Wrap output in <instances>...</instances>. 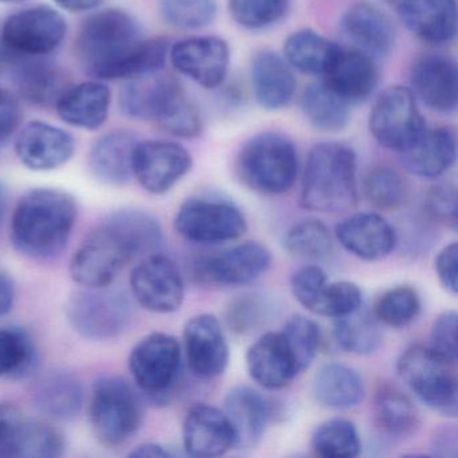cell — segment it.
Returning a JSON list of instances; mask_svg holds the SVG:
<instances>
[{"mask_svg": "<svg viewBox=\"0 0 458 458\" xmlns=\"http://www.w3.org/2000/svg\"><path fill=\"white\" fill-rule=\"evenodd\" d=\"M28 420L12 403H0V457H18Z\"/></svg>", "mask_w": 458, "mask_h": 458, "instance_id": "cell-52", "label": "cell"}, {"mask_svg": "<svg viewBox=\"0 0 458 458\" xmlns=\"http://www.w3.org/2000/svg\"><path fill=\"white\" fill-rule=\"evenodd\" d=\"M111 90L98 81L68 88L57 101L58 116L72 127L95 131L108 119Z\"/></svg>", "mask_w": 458, "mask_h": 458, "instance_id": "cell-33", "label": "cell"}, {"mask_svg": "<svg viewBox=\"0 0 458 458\" xmlns=\"http://www.w3.org/2000/svg\"><path fill=\"white\" fill-rule=\"evenodd\" d=\"M61 9L71 13L90 12L103 4V0H55Z\"/></svg>", "mask_w": 458, "mask_h": 458, "instance_id": "cell-61", "label": "cell"}, {"mask_svg": "<svg viewBox=\"0 0 458 458\" xmlns=\"http://www.w3.org/2000/svg\"><path fill=\"white\" fill-rule=\"evenodd\" d=\"M281 334L293 355L297 369L301 374L318 355L321 343L320 328L307 316L294 315L286 321Z\"/></svg>", "mask_w": 458, "mask_h": 458, "instance_id": "cell-45", "label": "cell"}, {"mask_svg": "<svg viewBox=\"0 0 458 458\" xmlns=\"http://www.w3.org/2000/svg\"><path fill=\"white\" fill-rule=\"evenodd\" d=\"M76 151L73 136L47 123H29L15 141L23 165L33 171H52L65 165Z\"/></svg>", "mask_w": 458, "mask_h": 458, "instance_id": "cell-20", "label": "cell"}, {"mask_svg": "<svg viewBox=\"0 0 458 458\" xmlns=\"http://www.w3.org/2000/svg\"><path fill=\"white\" fill-rule=\"evenodd\" d=\"M192 167L191 154L181 144L148 140L136 144L133 176L149 194L170 191Z\"/></svg>", "mask_w": 458, "mask_h": 458, "instance_id": "cell-14", "label": "cell"}, {"mask_svg": "<svg viewBox=\"0 0 458 458\" xmlns=\"http://www.w3.org/2000/svg\"><path fill=\"white\" fill-rule=\"evenodd\" d=\"M68 26L60 13L49 6L30 7L4 22V45L7 52L28 57H45L65 38Z\"/></svg>", "mask_w": 458, "mask_h": 458, "instance_id": "cell-12", "label": "cell"}, {"mask_svg": "<svg viewBox=\"0 0 458 458\" xmlns=\"http://www.w3.org/2000/svg\"><path fill=\"white\" fill-rule=\"evenodd\" d=\"M224 411L235 434V447L254 449L272 420L273 404L256 388L238 385L225 396Z\"/></svg>", "mask_w": 458, "mask_h": 458, "instance_id": "cell-24", "label": "cell"}, {"mask_svg": "<svg viewBox=\"0 0 458 458\" xmlns=\"http://www.w3.org/2000/svg\"><path fill=\"white\" fill-rule=\"evenodd\" d=\"M250 77L257 103L269 111L288 106L296 92L291 66L272 50H262L254 55Z\"/></svg>", "mask_w": 458, "mask_h": 458, "instance_id": "cell-29", "label": "cell"}, {"mask_svg": "<svg viewBox=\"0 0 458 458\" xmlns=\"http://www.w3.org/2000/svg\"><path fill=\"white\" fill-rule=\"evenodd\" d=\"M165 132L176 138L192 139L202 133V117L197 106L184 95L159 122Z\"/></svg>", "mask_w": 458, "mask_h": 458, "instance_id": "cell-51", "label": "cell"}, {"mask_svg": "<svg viewBox=\"0 0 458 458\" xmlns=\"http://www.w3.org/2000/svg\"><path fill=\"white\" fill-rule=\"evenodd\" d=\"M241 182L259 194L289 191L299 173V157L293 141L283 133L262 132L246 141L235 163Z\"/></svg>", "mask_w": 458, "mask_h": 458, "instance_id": "cell-4", "label": "cell"}, {"mask_svg": "<svg viewBox=\"0 0 458 458\" xmlns=\"http://www.w3.org/2000/svg\"><path fill=\"white\" fill-rule=\"evenodd\" d=\"M289 0H229L233 20L249 30H261L280 22L289 10Z\"/></svg>", "mask_w": 458, "mask_h": 458, "instance_id": "cell-48", "label": "cell"}, {"mask_svg": "<svg viewBox=\"0 0 458 458\" xmlns=\"http://www.w3.org/2000/svg\"><path fill=\"white\" fill-rule=\"evenodd\" d=\"M175 229L181 237L200 245L237 241L248 232L242 211L226 200L190 198L175 216Z\"/></svg>", "mask_w": 458, "mask_h": 458, "instance_id": "cell-10", "label": "cell"}, {"mask_svg": "<svg viewBox=\"0 0 458 458\" xmlns=\"http://www.w3.org/2000/svg\"><path fill=\"white\" fill-rule=\"evenodd\" d=\"M369 132L375 140L391 151L403 154L426 131L414 93L403 87H390L380 93L372 106Z\"/></svg>", "mask_w": 458, "mask_h": 458, "instance_id": "cell-8", "label": "cell"}, {"mask_svg": "<svg viewBox=\"0 0 458 458\" xmlns=\"http://www.w3.org/2000/svg\"><path fill=\"white\" fill-rule=\"evenodd\" d=\"M426 208L434 219L457 229V191L450 183L437 184L426 195Z\"/></svg>", "mask_w": 458, "mask_h": 458, "instance_id": "cell-54", "label": "cell"}, {"mask_svg": "<svg viewBox=\"0 0 458 458\" xmlns=\"http://www.w3.org/2000/svg\"><path fill=\"white\" fill-rule=\"evenodd\" d=\"M315 401L327 409H352L364 396V383L352 367L329 363L321 367L313 377Z\"/></svg>", "mask_w": 458, "mask_h": 458, "instance_id": "cell-34", "label": "cell"}, {"mask_svg": "<svg viewBox=\"0 0 458 458\" xmlns=\"http://www.w3.org/2000/svg\"><path fill=\"white\" fill-rule=\"evenodd\" d=\"M363 191L369 202L380 211L399 210L409 197L406 179L388 165H377L367 173Z\"/></svg>", "mask_w": 458, "mask_h": 458, "instance_id": "cell-41", "label": "cell"}, {"mask_svg": "<svg viewBox=\"0 0 458 458\" xmlns=\"http://www.w3.org/2000/svg\"><path fill=\"white\" fill-rule=\"evenodd\" d=\"M342 31L358 50L371 57H386L395 45L393 22L377 4L360 0L343 15Z\"/></svg>", "mask_w": 458, "mask_h": 458, "instance_id": "cell-28", "label": "cell"}, {"mask_svg": "<svg viewBox=\"0 0 458 458\" xmlns=\"http://www.w3.org/2000/svg\"><path fill=\"white\" fill-rule=\"evenodd\" d=\"M74 331L90 340L114 339L131 320V305L122 291L103 286L77 292L66 305Z\"/></svg>", "mask_w": 458, "mask_h": 458, "instance_id": "cell-9", "label": "cell"}, {"mask_svg": "<svg viewBox=\"0 0 458 458\" xmlns=\"http://www.w3.org/2000/svg\"><path fill=\"white\" fill-rule=\"evenodd\" d=\"M38 353L28 332L0 328V377L22 379L36 369Z\"/></svg>", "mask_w": 458, "mask_h": 458, "instance_id": "cell-39", "label": "cell"}, {"mask_svg": "<svg viewBox=\"0 0 458 458\" xmlns=\"http://www.w3.org/2000/svg\"><path fill=\"white\" fill-rule=\"evenodd\" d=\"M131 289L136 301L154 313H173L183 304L184 283L178 265L160 253L149 254L132 270Z\"/></svg>", "mask_w": 458, "mask_h": 458, "instance_id": "cell-13", "label": "cell"}, {"mask_svg": "<svg viewBox=\"0 0 458 458\" xmlns=\"http://www.w3.org/2000/svg\"><path fill=\"white\" fill-rule=\"evenodd\" d=\"M128 366L139 390L154 399L165 398L181 375V344L171 335L149 334L133 347Z\"/></svg>", "mask_w": 458, "mask_h": 458, "instance_id": "cell-11", "label": "cell"}, {"mask_svg": "<svg viewBox=\"0 0 458 458\" xmlns=\"http://www.w3.org/2000/svg\"><path fill=\"white\" fill-rule=\"evenodd\" d=\"M130 455H132V457H171L174 453L163 445L149 442V444L136 447L133 452L130 453Z\"/></svg>", "mask_w": 458, "mask_h": 458, "instance_id": "cell-60", "label": "cell"}, {"mask_svg": "<svg viewBox=\"0 0 458 458\" xmlns=\"http://www.w3.org/2000/svg\"><path fill=\"white\" fill-rule=\"evenodd\" d=\"M22 119L20 103L10 90L0 87V147L10 140Z\"/></svg>", "mask_w": 458, "mask_h": 458, "instance_id": "cell-56", "label": "cell"}, {"mask_svg": "<svg viewBox=\"0 0 458 458\" xmlns=\"http://www.w3.org/2000/svg\"><path fill=\"white\" fill-rule=\"evenodd\" d=\"M394 9L407 30L420 41L449 44L457 34L455 0H401Z\"/></svg>", "mask_w": 458, "mask_h": 458, "instance_id": "cell-26", "label": "cell"}, {"mask_svg": "<svg viewBox=\"0 0 458 458\" xmlns=\"http://www.w3.org/2000/svg\"><path fill=\"white\" fill-rule=\"evenodd\" d=\"M190 369L202 379H214L226 371L230 348L221 321L211 313L190 318L183 331Z\"/></svg>", "mask_w": 458, "mask_h": 458, "instance_id": "cell-15", "label": "cell"}, {"mask_svg": "<svg viewBox=\"0 0 458 458\" xmlns=\"http://www.w3.org/2000/svg\"><path fill=\"white\" fill-rule=\"evenodd\" d=\"M327 280L326 272L321 267H305L297 270L292 277L291 289L293 293L294 299L302 305V307L310 310L312 305L313 300L318 296V292L321 291Z\"/></svg>", "mask_w": 458, "mask_h": 458, "instance_id": "cell-55", "label": "cell"}, {"mask_svg": "<svg viewBox=\"0 0 458 458\" xmlns=\"http://www.w3.org/2000/svg\"><path fill=\"white\" fill-rule=\"evenodd\" d=\"M284 249L291 256L304 259H321L334 249L328 227L318 219L293 225L284 235Z\"/></svg>", "mask_w": 458, "mask_h": 458, "instance_id": "cell-43", "label": "cell"}, {"mask_svg": "<svg viewBox=\"0 0 458 458\" xmlns=\"http://www.w3.org/2000/svg\"><path fill=\"white\" fill-rule=\"evenodd\" d=\"M402 382L423 404L445 415L457 417L458 388L454 363L431 347L412 345L396 361Z\"/></svg>", "mask_w": 458, "mask_h": 458, "instance_id": "cell-6", "label": "cell"}, {"mask_svg": "<svg viewBox=\"0 0 458 458\" xmlns=\"http://www.w3.org/2000/svg\"><path fill=\"white\" fill-rule=\"evenodd\" d=\"M135 136L125 131H114L101 136L89 154V170L98 181L112 186L128 183L133 176Z\"/></svg>", "mask_w": 458, "mask_h": 458, "instance_id": "cell-32", "label": "cell"}, {"mask_svg": "<svg viewBox=\"0 0 458 458\" xmlns=\"http://www.w3.org/2000/svg\"><path fill=\"white\" fill-rule=\"evenodd\" d=\"M89 418L101 444L108 447L120 446L141 428L143 404L127 380L103 377L93 385Z\"/></svg>", "mask_w": 458, "mask_h": 458, "instance_id": "cell-7", "label": "cell"}, {"mask_svg": "<svg viewBox=\"0 0 458 458\" xmlns=\"http://www.w3.org/2000/svg\"><path fill=\"white\" fill-rule=\"evenodd\" d=\"M422 310L417 289L409 285L394 286L383 292L374 304L377 323L393 328H404L420 316Z\"/></svg>", "mask_w": 458, "mask_h": 458, "instance_id": "cell-42", "label": "cell"}, {"mask_svg": "<svg viewBox=\"0 0 458 458\" xmlns=\"http://www.w3.org/2000/svg\"><path fill=\"white\" fill-rule=\"evenodd\" d=\"M272 253L267 246L254 241L233 246L198 265V277L225 286L248 285L267 272Z\"/></svg>", "mask_w": 458, "mask_h": 458, "instance_id": "cell-17", "label": "cell"}, {"mask_svg": "<svg viewBox=\"0 0 458 458\" xmlns=\"http://www.w3.org/2000/svg\"><path fill=\"white\" fill-rule=\"evenodd\" d=\"M183 96L175 79L155 72L131 79L120 92V106L132 119L159 123Z\"/></svg>", "mask_w": 458, "mask_h": 458, "instance_id": "cell-18", "label": "cell"}, {"mask_svg": "<svg viewBox=\"0 0 458 458\" xmlns=\"http://www.w3.org/2000/svg\"><path fill=\"white\" fill-rule=\"evenodd\" d=\"M276 304L262 293H246L232 300L226 310V323L234 334L249 335L272 320Z\"/></svg>", "mask_w": 458, "mask_h": 458, "instance_id": "cell-44", "label": "cell"}, {"mask_svg": "<svg viewBox=\"0 0 458 458\" xmlns=\"http://www.w3.org/2000/svg\"><path fill=\"white\" fill-rule=\"evenodd\" d=\"M77 219L76 199L57 189L26 192L12 219V241L18 251L33 259H52L68 245Z\"/></svg>", "mask_w": 458, "mask_h": 458, "instance_id": "cell-1", "label": "cell"}, {"mask_svg": "<svg viewBox=\"0 0 458 458\" xmlns=\"http://www.w3.org/2000/svg\"><path fill=\"white\" fill-rule=\"evenodd\" d=\"M183 446L194 457H218L235 447V434L224 410L199 403L183 420Z\"/></svg>", "mask_w": 458, "mask_h": 458, "instance_id": "cell-21", "label": "cell"}, {"mask_svg": "<svg viewBox=\"0 0 458 458\" xmlns=\"http://www.w3.org/2000/svg\"><path fill=\"white\" fill-rule=\"evenodd\" d=\"M34 406L50 420H74L84 406V387L72 372L55 369L41 375L31 390Z\"/></svg>", "mask_w": 458, "mask_h": 458, "instance_id": "cell-31", "label": "cell"}, {"mask_svg": "<svg viewBox=\"0 0 458 458\" xmlns=\"http://www.w3.org/2000/svg\"><path fill=\"white\" fill-rule=\"evenodd\" d=\"M65 452V441L57 428L39 420L26 422L18 457L55 458Z\"/></svg>", "mask_w": 458, "mask_h": 458, "instance_id": "cell-50", "label": "cell"}, {"mask_svg": "<svg viewBox=\"0 0 458 458\" xmlns=\"http://www.w3.org/2000/svg\"><path fill=\"white\" fill-rule=\"evenodd\" d=\"M139 257L127 233L109 216L77 249L69 272L85 288H103L111 286L123 267Z\"/></svg>", "mask_w": 458, "mask_h": 458, "instance_id": "cell-5", "label": "cell"}, {"mask_svg": "<svg viewBox=\"0 0 458 458\" xmlns=\"http://www.w3.org/2000/svg\"><path fill=\"white\" fill-rule=\"evenodd\" d=\"M301 109L308 123L320 132H340L350 122V104L335 95L324 82L305 88Z\"/></svg>", "mask_w": 458, "mask_h": 458, "instance_id": "cell-37", "label": "cell"}, {"mask_svg": "<svg viewBox=\"0 0 458 458\" xmlns=\"http://www.w3.org/2000/svg\"><path fill=\"white\" fill-rule=\"evenodd\" d=\"M170 58L179 73L206 89H216L226 79L230 49L218 37H197L174 45Z\"/></svg>", "mask_w": 458, "mask_h": 458, "instance_id": "cell-16", "label": "cell"}, {"mask_svg": "<svg viewBox=\"0 0 458 458\" xmlns=\"http://www.w3.org/2000/svg\"><path fill=\"white\" fill-rule=\"evenodd\" d=\"M431 348L447 360L457 361V312L445 310L431 326Z\"/></svg>", "mask_w": 458, "mask_h": 458, "instance_id": "cell-53", "label": "cell"}, {"mask_svg": "<svg viewBox=\"0 0 458 458\" xmlns=\"http://www.w3.org/2000/svg\"><path fill=\"white\" fill-rule=\"evenodd\" d=\"M434 454L441 457H455L457 455V431L455 428H445L437 431L433 437Z\"/></svg>", "mask_w": 458, "mask_h": 458, "instance_id": "cell-58", "label": "cell"}, {"mask_svg": "<svg viewBox=\"0 0 458 458\" xmlns=\"http://www.w3.org/2000/svg\"><path fill=\"white\" fill-rule=\"evenodd\" d=\"M404 168L412 175L436 179L454 165L457 136L449 127L426 128L417 143L401 154Z\"/></svg>", "mask_w": 458, "mask_h": 458, "instance_id": "cell-30", "label": "cell"}, {"mask_svg": "<svg viewBox=\"0 0 458 458\" xmlns=\"http://www.w3.org/2000/svg\"><path fill=\"white\" fill-rule=\"evenodd\" d=\"M334 337L340 348L355 355L374 353L383 340L377 318L361 307L350 315L336 318Z\"/></svg>", "mask_w": 458, "mask_h": 458, "instance_id": "cell-38", "label": "cell"}, {"mask_svg": "<svg viewBox=\"0 0 458 458\" xmlns=\"http://www.w3.org/2000/svg\"><path fill=\"white\" fill-rule=\"evenodd\" d=\"M339 47L321 34L304 29L286 38L284 58L291 68L301 73L323 76Z\"/></svg>", "mask_w": 458, "mask_h": 458, "instance_id": "cell-36", "label": "cell"}, {"mask_svg": "<svg viewBox=\"0 0 458 458\" xmlns=\"http://www.w3.org/2000/svg\"><path fill=\"white\" fill-rule=\"evenodd\" d=\"M10 76L20 95L38 106H52L68 89V80L55 64L44 57H28L7 52Z\"/></svg>", "mask_w": 458, "mask_h": 458, "instance_id": "cell-22", "label": "cell"}, {"mask_svg": "<svg viewBox=\"0 0 458 458\" xmlns=\"http://www.w3.org/2000/svg\"><path fill=\"white\" fill-rule=\"evenodd\" d=\"M372 412L377 428L390 436H410L420 426V412L411 398L387 383L375 391Z\"/></svg>", "mask_w": 458, "mask_h": 458, "instance_id": "cell-35", "label": "cell"}, {"mask_svg": "<svg viewBox=\"0 0 458 458\" xmlns=\"http://www.w3.org/2000/svg\"><path fill=\"white\" fill-rule=\"evenodd\" d=\"M246 367L251 379L267 390L286 387L300 374L281 332L259 336L246 352Z\"/></svg>", "mask_w": 458, "mask_h": 458, "instance_id": "cell-27", "label": "cell"}, {"mask_svg": "<svg viewBox=\"0 0 458 458\" xmlns=\"http://www.w3.org/2000/svg\"><path fill=\"white\" fill-rule=\"evenodd\" d=\"M323 77L326 87L350 106L367 100L379 81V73L371 55L358 49L345 50L343 47H339Z\"/></svg>", "mask_w": 458, "mask_h": 458, "instance_id": "cell-23", "label": "cell"}, {"mask_svg": "<svg viewBox=\"0 0 458 458\" xmlns=\"http://www.w3.org/2000/svg\"><path fill=\"white\" fill-rule=\"evenodd\" d=\"M159 12L167 25L181 30H197L213 22L216 0H159Z\"/></svg>", "mask_w": 458, "mask_h": 458, "instance_id": "cell-46", "label": "cell"}, {"mask_svg": "<svg viewBox=\"0 0 458 458\" xmlns=\"http://www.w3.org/2000/svg\"><path fill=\"white\" fill-rule=\"evenodd\" d=\"M411 92L426 106L441 114L454 112L458 103L455 61L445 55H425L411 69Z\"/></svg>", "mask_w": 458, "mask_h": 458, "instance_id": "cell-19", "label": "cell"}, {"mask_svg": "<svg viewBox=\"0 0 458 458\" xmlns=\"http://www.w3.org/2000/svg\"><path fill=\"white\" fill-rule=\"evenodd\" d=\"M385 2L386 4H390V6L395 7L396 4H398L399 2H401V0H385Z\"/></svg>", "mask_w": 458, "mask_h": 458, "instance_id": "cell-63", "label": "cell"}, {"mask_svg": "<svg viewBox=\"0 0 458 458\" xmlns=\"http://www.w3.org/2000/svg\"><path fill=\"white\" fill-rule=\"evenodd\" d=\"M15 300V285L9 275L0 270V318L12 310Z\"/></svg>", "mask_w": 458, "mask_h": 458, "instance_id": "cell-59", "label": "cell"}, {"mask_svg": "<svg viewBox=\"0 0 458 458\" xmlns=\"http://www.w3.org/2000/svg\"><path fill=\"white\" fill-rule=\"evenodd\" d=\"M458 249L457 243L452 242L445 246L436 257V273L439 284L445 291L455 296L458 291L457 283Z\"/></svg>", "mask_w": 458, "mask_h": 458, "instance_id": "cell-57", "label": "cell"}, {"mask_svg": "<svg viewBox=\"0 0 458 458\" xmlns=\"http://www.w3.org/2000/svg\"><path fill=\"white\" fill-rule=\"evenodd\" d=\"M141 41L140 25L130 13L103 10L82 23L76 41L77 55L93 76L112 80L117 66Z\"/></svg>", "mask_w": 458, "mask_h": 458, "instance_id": "cell-3", "label": "cell"}, {"mask_svg": "<svg viewBox=\"0 0 458 458\" xmlns=\"http://www.w3.org/2000/svg\"><path fill=\"white\" fill-rule=\"evenodd\" d=\"M361 291L352 281L327 283L310 305V312L324 318H339L361 307Z\"/></svg>", "mask_w": 458, "mask_h": 458, "instance_id": "cell-47", "label": "cell"}, {"mask_svg": "<svg viewBox=\"0 0 458 458\" xmlns=\"http://www.w3.org/2000/svg\"><path fill=\"white\" fill-rule=\"evenodd\" d=\"M167 57L168 42L165 39H143L120 64L112 80H131L159 72L165 66Z\"/></svg>", "mask_w": 458, "mask_h": 458, "instance_id": "cell-49", "label": "cell"}, {"mask_svg": "<svg viewBox=\"0 0 458 458\" xmlns=\"http://www.w3.org/2000/svg\"><path fill=\"white\" fill-rule=\"evenodd\" d=\"M300 203L318 213H340L358 205L356 155L352 148L345 144L323 143L310 149Z\"/></svg>", "mask_w": 458, "mask_h": 458, "instance_id": "cell-2", "label": "cell"}, {"mask_svg": "<svg viewBox=\"0 0 458 458\" xmlns=\"http://www.w3.org/2000/svg\"><path fill=\"white\" fill-rule=\"evenodd\" d=\"M21 2L25 0H0V4H21Z\"/></svg>", "mask_w": 458, "mask_h": 458, "instance_id": "cell-62", "label": "cell"}, {"mask_svg": "<svg viewBox=\"0 0 458 458\" xmlns=\"http://www.w3.org/2000/svg\"><path fill=\"white\" fill-rule=\"evenodd\" d=\"M337 242L356 259L379 261L390 256L395 249L394 227L377 213H360L337 225Z\"/></svg>", "mask_w": 458, "mask_h": 458, "instance_id": "cell-25", "label": "cell"}, {"mask_svg": "<svg viewBox=\"0 0 458 458\" xmlns=\"http://www.w3.org/2000/svg\"><path fill=\"white\" fill-rule=\"evenodd\" d=\"M310 444L313 452L324 458H352L361 449L358 428L344 418H334L320 423Z\"/></svg>", "mask_w": 458, "mask_h": 458, "instance_id": "cell-40", "label": "cell"}]
</instances>
